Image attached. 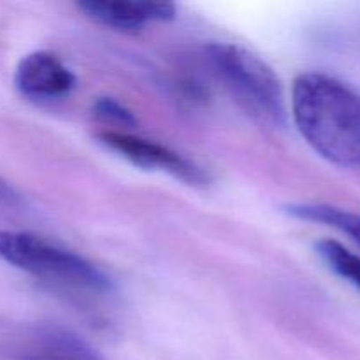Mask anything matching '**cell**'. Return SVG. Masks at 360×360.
I'll return each instance as SVG.
<instances>
[{
    "label": "cell",
    "instance_id": "obj_1",
    "mask_svg": "<svg viewBox=\"0 0 360 360\" xmlns=\"http://www.w3.org/2000/svg\"><path fill=\"white\" fill-rule=\"evenodd\" d=\"M292 116L306 143L322 158L360 169V94L320 72L295 77Z\"/></svg>",
    "mask_w": 360,
    "mask_h": 360
},
{
    "label": "cell",
    "instance_id": "obj_2",
    "mask_svg": "<svg viewBox=\"0 0 360 360\" xmlns=\"http://www.w3.org/2000/svg\"><path fill=\"white\" fill-rule=\"evenodd\" d=\"M217 79L246 112L271 127H281L287 118L280 77L248 49L231 42H213L204 49Z\"/></svg>",
    "mask_w": 360,
    "mask_h": 360
},
{
    "label": "cell",
    "instance_id": "obj_3",
    "mask_svg": "<svg viewBox=\"0 0 360 360\" xmlns=\"http://www.w3.org/2000/svg\"><path fill=\"white\" fill-rule=\"evenodd\" d=\"M0 260L70 290L108 294L112 281L84 257L30 232L0 229Z\"/></svg>",
    "mask_w": 360,
    "mask_h": 360
},
{
    "label": "cell",
    "instance_id": "obj_4",
    "mask_svg": "<svg viewBox=\"0 0 360 360\" xmlns=\"http://www.w3.org/2000/svg\"><path fill=\"white\" fill-rule=\"evenodd\" d=\"M97 139L108 150L115 151L137 167L165 172L188 185L202 186L210 183V176L199 164L160 143L115 130L97 134Z\"/></svg>",
    "mask_w": 360,
    "mask_h": 360
},
{
    "label": "cell",
    "instance_id": "obj_5",
    "mask_svg": "<svg viewBox=\"0 0 360 360\" xmlns=\"http://www.w3.org/2000/svg\"><path fill=\"white\" fill-rule=\"evenodd\" d=\"M72 70L49 51H34L20 60L14 72L18 91L28 101L48 102L67 97L76 88Z\"/></svg>",
    "mask_w": 360,
    "mask_h": 360
},
{
    "label": "cell",
    "instance_id": "obj_6",
    "mask_svg": "<svg viewBox=\"0 0 360 360\" xmlns=\"http://www.w3.org/2000/svg\"><path fill=\"white\" fill-rule=\"evenodd\" d=\"M77 7L90 20L118 32H139L150 21H169L176 16V6L171 2L81 0Z\"/></svg>",
    "mask_w": 360,
    "mask_h": 360
},
{
    "label": "cell",
    "instance_id": "obj_7",
    "mask_svg": "<svg viewBox=\"0 0 360 360\" xmlns=\"http://www.w3.org/2000/svg\"><path fill=\"white\" fill-rule=\"evenodd\" d=\"M20 360H101L79 338L58 327H42L20 352Z\"/></svg>",
    "mask_w": 360,
    "mask_h": 360
},
{
    "label": "cell",
    "instance_id": "obj_8",
    "mask_svg": "<svg viewBox=\"0 0 360 360\" xmlns=\"http://www.w3.org/2000/svg\"><path fill=\"white\" fill-rule=\"evenodd\" d=\"M320 259L330 267V271L347 280L360 292V257L334 239H322L315 245Z\"/></svg>",
    "mask_w": 360,
    "mask_h": 360
},
{
    "label": "cell",
    "instance_id": "obj_9",
    "mask_svg": "<svg viewBox=\"0 0 360 360\" xmlns=\"http://www.w3.org/2000/svg\"><path fill=\"white\" fill-rule=\"evenodd\" d=\"M94 112L104 122L118 123L123 127H134L137 123V118L132 115V111L112 97H98L94 102Z\"/></svg>",
    "mask_w": 360,
    "mask_h": 360
},
{
    "label": "cell",
    "instance_id": "obj_10",
    "mask_svg": "<svg viewBox=\"0 0 360 360\" xmlns=\"http://www.w3.org/2000/svg\"><path fill=\"white\" fill-rule=\"evenodd\" d=\"M21 206V195L6 181L0 178V207L2 210H14Z\"/></svg>",
    "mask_w": 360,
    "mask_h": 360
}]
</instances>
